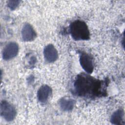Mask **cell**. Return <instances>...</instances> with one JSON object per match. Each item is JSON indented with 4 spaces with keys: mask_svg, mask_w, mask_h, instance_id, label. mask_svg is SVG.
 I'll return each instance as SVG.
<instances>
[{
    "mask_svg": "<svg viewBox=\"0 0 125 125\" xmlns=\"http://www.w3.org/2000/svg\"><path fill=\"white\" fill-rule=\"evenodd\" d=\"M80 64L83 69L88 74L93 72L94 69L92 57L88 54L83 52L80 54L79 59Z\"/></svg>",
    "mask_w": 125,
    "mask_h": 125,
    "instance_id": "cell-5",
    "label": "cell"
},
{
    "mask_svg": "<svg viewBox=\"0 0 125 125\" xmlns=\"http://www.w3.org/2000/svg\"><path fill=\"white\" fill-rule=\"evenodd\" d=\"M124 112L122 109H119L115 111L112 115L110 122L114 125H122L124 122Z\"/></svg>",
    "mask_w": 125,
    "mask_h": 125,
    "instance_id": "cell-9",
    "label": "cell"
},
{
    "mask_svg": "<svg viewBox=\"0 0 125 125\" xmlns=\"http://www.w3.org/2000/svg\"><path fill=\"white\" fill-rule=\"evenodd\" d=\"M0 110L1 116L7 122L13 121L17 115L15 106L5 100L1 102Z\"/></svg>",
    "mask_w": 125,
    "mask_h": 125,
    "instance_id": "cell-3",
    "label": "cell"
},
{
    "mask_svg": "<svg viewBox=\"0 0 125 125\" xmlns=\"http://www.w3.org/2000/svg\"><path fill=\"white\" fill-rule=\"evenodd\" d=\"M51 93L52 89L49 86L46 84L42 85L37 92L38 101L42 103H46L51 96Z\"/></svg>",
    "mask_w": 125,
    "mask_h": 125,
    "instance_id": "cell-8",
    "label": "cell"
},
{
    "mask_svg": "<svg viewBox=\"0 0 125 125\" xmlns=\"http://www.w3.org/2000/svg\"><path fill=\"white\" fill-rule=\"evenodd\" d=\"M36 62V58L34 56H32L30 57V59L28 61V66L30 67L31 68L32 67H34L35 63Z\"/></svg>",
    "mask_w": 125,
    "mask_h": 125,
    "instance_id": "cell-12",
    "label": "cell"
},
{
    "mask_svg": "<svg viewBox=\"0 0 125 125\" xmlns=\"http://www.w3.org/2000/svg\"><path fill=\"white\" fill-rule=\"evenodd\" d=\"M20 3L19 0H9L7 1V6L11 10H14L19 6Z\"/></svg>",
    "mask_w": 125,
    "mask_h": 125,
    "instance_id": "cell-11",
    "label": "cell"
},
{
    "mask_svg": "<svg viewBox=\"0 0 125 125\" xmlns=\"http://www.w3.org/2000/svg\"><path fill=\"white\" fill-rule=\"evenodd\" d=\"M43 56L46 62L52 63L58 59V52L53 44H49L44 48Z\"/></svg>",
    "mask_w": 125,
    "mask_h": 125,
    "instance_id": "cell-7",
    "label": "cell"
},
{
    "mask_svg": "<svg viewBox=\"0 0 125 125\" xmlns=\"http://www.w3.org/2000/svg\"><path fill=\"white\" fill-rule=\"evenodd\" d=\"M100 85V82L97 80L84 74L78 76L74 83L76 93L81 96L97 94Z\"/></svg>",
    "mask_w": 125,
    "mask_h": 125,
    "instance_id": "cell-1",
    "label": "cell"
},
{
    "mask_svg": "<svg viewBox=\"0 0 125 125\" xmlns=\"http://www.w3.org/2000/svg\"><path fill=\"white\" fill-rule=\"evenodd\" d=\"M69 31L72 38L76 41L88 40L90 32L86 23L81 20H76L70 25Z\"/></svg>",
    "mask_w": 125,
    "mask_h": 125,
    "instance_id": "cell-2",
    "label": "cell"
},
{
    "mask_svg": "<svg viewBox=\"0 0 125 125\" xmlns=\"http://www.w3.org/2000/svg\"><path fill=\"white\" fill-rule=\"evenodd\" d=\"M59 104L62 110L69 111L73 109L75 104V101L72 99L63 98L60 100Z\"/></svg>",
    "mask_w": 125,
    "mask_h": 125,
    "instance_id": "cell-10",
    "label": "cell"
},
{
    "mask_svg": "<svg viewBox=\"0 0 125 125\" xmlns=\"http://www.w3.org/2000/svg\"><path fill=\"white\" fill-rule=\"evenodd\" d=\"M19 47L18 43L14 42H8L4 47L2 56L3 60H10L15 58L19 52Z\"/></svg>",
    "mask_w": 125,
    "mask_h": 125,
    "instance_id": "cell-4",
    "label": "cell"
},
{
    "mask_svg": "<svg viewBox=\"0 0 125 125\" xmlns=\"http://www.w3.org/2000/svg\"><path fill=\"white\" fill-rule=\"evenodd\" d=\"M21 38L23 41L28 42L34 40L37 34L33 26L28 23L24 24L21 31Z\"/></svg>",
    "mask_w": 125,
    "mask_h": 125,
    "instance_id": "cell-6",
    "label": "cell"
}]
</instances>
